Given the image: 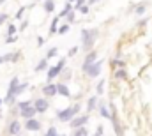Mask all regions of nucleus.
I'll return each mask as SVG.
<instances>
[{
    "instance_id": "21",
    "label": "nucleus",
    "mask_w": 152,
    "mask_h": 136,
    "mask_svg": "<svg viewBox=\"0 0 152 136\" xmlns=\"http://www.w3.org/2000/svg\"><path fill=\"white\" fill-rule=\"evenodd\" d=\"M55 53H57V48H51V50L48 51V57H55Z\"/></svg>"
},
{
    "instance_id": "28",
    "label": "nucleus",
    "mask_w": 152,
    "mask_h": 136,
    "mask_svg": "<svg viewBox=\"0 0 152 136\" xmlns=\"http://www.w3.org/2000/svg\"><path fill=\"white\" fill-rule=\"evenodd\" d=\"M67 20H69V21H73V20H75V14H73V12H69V16H67Z\"/></svg>"
},
{
    "instance_id": "7",
    "label": "nucleus",
    "mask_w": 152,
    "mask_h": 136,
    "mask_svg": "<svg viewBox=\"0 0 152 136\" xmlns=\"http://www.w3.org/2000/svg\"><path fill=\"white\" fill-rule=\"evenodd\" d=\"M36 110H37L39 113L46 111V110H48V101H46V99H37V101H36Z\"/></svg>"
},
{
    "instance_id": "11",
    "label": "nucleus",
    "mask_w": 152,
    "mask_h": 136,
    "mask_svg": "<svg viewBox=\"0 0 152 136\" xmlns=\"http://www.w3.org/2000/svg\"><path fill=\"white\" fill-rule=\"evenodd\" d=\"M9 133L11 135H18L20 133V124L14 120V122H11V126H9Z\"/></svg>"
},
{
    "instance_id": "13",
    "label": "nucleus",
    "mask_w": 152,
    "mask_h": 136,
    "mask_svg": "<svg viewBox=\"0 0 152 136\" xmlns=\"http://www.w3.org/2000/svg\"><path fill=\"white\" fill-rule=\"evenodd\" d=\"M57 90H58V94H62L64 97H69V90H67V87H66V85H62V83H60V85H57Z\"/></svg>"
},
{
    "instance_id": "34",
    "label": "nucleus",
    "mask_w": 152,
    "mask_h": 136,
    "mask_svg": "<svg viewBox=\"0 0 152 136\" xmlns=\"http://www.w3.org/2000/svg\"><path fill=\"white\" fill-rule=\"evenodd\" d=\"M0 104H2V101H0Z\"/></svg>"
},
{
    "instance_id": "12",
    "label": "nucleus",
    "mask_w": 152,
    "mask_h": 136,
    "mask_svg": "<svg viewBox=\"0 0 152 136\" xmlns=\"http://www.w3.org/2000/svg\"><path fill=\"white\" fill-rule=\"evenodd\" d=\"M96 57H97L96 53H88V57H87V58H85V62H83V71H85V67H87V66H90V64L96 60Z\"/></svg>"
},
{
    "instance_id": "1",
    "label": "nucleus",
    "mask_w": 152,
    "mask_h": 136,
    "mask_svg": "<svg viewBox=\"0 0 152 136\" xmlns=\"http://www.w3.org/2000/svg\"><path fill=\"white\" fill-rule=\"evenodd\" d=\"M81 39H83V50H90L97 39V30H81Z\"/></svg>"
},
{
    "instance_id": "15",
    "label": "nucleus",
    "mask_w": 152,
    "mask_h": 136,
    "mask_svg": "<svg viewBox=\"0 0 152 136\" xmlns=\"http://www.w3.org/2000/svg\"><path fill=\"white\" fill-rule=\"evenodd\" d=\"M44 9H46L48 12H51V11H53V2H51V0H48V2L44 4Z\"/></svg>"
},
{
    "instance_id": "9",
    "label": "nucleus",
    "mask_w": 152,
    "mask_h": 136,
    "mask_svg": "<svg viewBox=\"0 0 152 136\" xmlns=\"http://www.w3.org/2000/svg\"><path fill=\"white\" fill-rule=\"evenodd\" d=\"M42 92H44V96H55L58 90H57V87H55V85H46V87L42 88Z\"/></svg>"
},
{
    "instance_id": "3",
    "label": "nucleus",
    "mask_w": 152,
    "mask_h": 136,
    "mask_svg": "<svg viewBox=\"0 0 152 136\" xmlns=\"http://www.w3.org/2000/svg\"><path fill=\"white\" fill-rule=\"evenodd\" d=\"M78 110H80V106H78V104H75L73 108L62 110V111H58V118H60V120H64V122H67V120H71L76 113H78Z\"/></svg>"
},
{
    "instance_id": "14",
    "label": "nucleus",
    "mask_w": 152,
    "mask_h": 136,
    "mask_svg": "<svg viewBox=\"0 0 152 136\" xmlns=\"http://www.w3.org/2000/svg\"><path fill=\"white\" fill-rule=\"evenodd\" d=\"M75 135H76V136H85V135H88V133H87V129H85V127L81 126L80 129H76V133H75Z\"/></svg>"
},
{
    "instance_id": "22",
    "label": "nucleus",
    "mask_w": 152,
    "mask_h": 136,
    "mask_svg": "<svg viewBox=\"0 0 152 136\" xmlns=\"http://www.w3.org/2000/svg\"><path fill=\"white\" fill-rule=\"evenodd\" d=\"M80 11H81L83 14H87V12H88V7H87V5H81V7H80Z\"/></svg>"
},
{
    "instance_id": "17",
    "label": "nucleus",
    "mask_w": 152,
    "mask_h": 136,
    "mask_svg": "<svg viewBox=\"0 0 152 136\" xmlns=\"http://www.w3.org/2000/svg\"><path fill=\"white\" fill-rule=\"evenodd\" d=\"M94 106H96V97L88 99V110H94Z\"/></svg>"
},
{
    "instance_id": "26",
    "label": "nucleus",
    "mask_w": 152,
    "mask_h": 136,
    "mask_svg": "<svg viewBox=\"0 0 152 136\" xmlns=\"http://www.w3.org/2000/svg\"><path fill=\"white\" fill-rule=\"evenodd\" d=\"M5 20H7V16H5V14H0V25H2Z\"/></svg>"
},
{
    "instance_id": "16",
    "label": "nucleus",
    "mask_w": 152,
    "mask_h": 136,
    "mask_svg": "<svg viewBox=\"0 0 152 136\" xmlns=\"http://www.w3.org/2000/svg\"><path fill=\"white\" fill-rule=\"evenodd\" d=\"M42 69H46V60H41L39 66L36 67V71H42Z\"/></svg>"
},
{
    "instance_id": "24",
    "label": "nucleus",
    "mask_w": 152,
    "mask_h": 136,
    "mask_svg": "<svg viewBox=\"0 0 152 136\" xmlns=\"http://www.w3.org/2000/svg\"><path fill=\"white\" fill-rule=\"evenodd\" d=\"M55 30H57V18L53 20V27H51V32H55Z\"/></svg>"
},
{
    "instance_id": "18",
    "label": "nucleus",
    "mask_w": 152,
    "mask_h": 136,
    "mask_svg": "<svg viewBox=\"0 0 152 136\" xmlns=\"http://www.w3.org/2000/svg\"><path fill=\"white\" fill-rule=\"evenodd\" d=\"M145 12V5H138L136 7V14H143Z\"/></svg>"
},
{
    "instance_id": "29",
    "label": "nucleus",
    "mask_w": 152,
    "mask_h": 136,
    "mask_svg": "<svg viewBox=\"0 0 152 136\" xmlns=\"http://www.w3.org/2000/svg\"><path fill=\"white\" fill-rule=\"evenodd\" d=\"M76 51H78V48H71V51H69V55H75Z\"/></svg>"
},
{
    "instance_id": "32",
    "label": "nucleus",
    "mask_w": 152,
    "mask_h": 136,
    "mask_svg": "<svg viewBox=\"0 0 152 136\" xmlns=\"http://www.w3.org/2000/svg\"><path fill=\"white\" fill-rule=\"evenodd\" d=\"M2 60H4V58H0V62H2Z\"/></svg>"
},
{
    "instance_id": "20",
    "label": "nucleus",
    "mask_w": 152,
    "mask_h": 136,
    "mask_svg": "<svg viewBox=\"0 0 152 136\" xmlns=\"http://www.w3.org/2000/svg\"><path fill=\"white\" fill-rule=\"evenodd\" d=\"M48 136H57V129H55V127L48 129Z\"/></svg>"
},
{
    "instance_id": "31",
    "label": "nucleus",
    "mask_w": 152,
    "mask_h": 136,
    "mask_svg": "<svg viewBox=\"0 0 152 136\" xmlns=\"http://www.w3.org/2000/svg\"><path fill=\"white\" fill-rule=\"evenodd\" d=\"M2 2H5V0H0V4H2Z\"/></svg>"
},
{
    "instance_id": "30",
    "label": "nucleus",
    "mask_w": 152,
    "mask_h": 136,
    "mask_svg": "<svg viewBox=\"0 0 152 136\" xmlns=\"http://www.w3.org/2000/svg\"><path fill=\"white\" fill-rule=\"evenodd\" d=\"M94 2H97V0H90V4H94Z\"/></svg>"
},
{
    "instance_id": "27",
    "label": "nucleus",
    "mask_w": 152,
    "mask_h": 136,
    "mask_svg": "<svg viewBox=\"0 0 152 136\" xmlns=\"http://www.w3.org/2000/svg\"><path fill=\"white\" fill-rule=\"evenodd\" d=\"M67 29H69V27H67V25H66V27H62V29H60V30H58V32H60V34H64V32H67Z\"/></svg>"
},
{
    "instance_id": "10",
    "label": "nucleus",
    "mask_w": 152,
    "mask_h": 136,
    "mask_svg": "<svg viewBox=\"0 0 152 136\" xmlns=\"http://www.w3.org/2000/svg\"><path fill=\"white\" fill-rule=\"evenodd\" d=\"M87 120H88L87 117H78V118H75V120L71 122V126H73V127H81V126H83Z\"/></svg>"
},
{
    "instance_id": "8",
    "label": "nucleus",
    "mask_w": 152,
    "mask_h": 136,
    "mask_svg": "<svg viewBox=\"0 0 152 136\" xmlns=\"http://www.w3.org/2000/svg\"><path fill=\"white\" fill-rule=\"evenodd\" d=\"M27 129L37 131V129H41V124H39L37 120H34V118H27Z\"/></svg>"
},
{
    "instance_id": "6",
    "label": "nucleus",
    "mask_w": 152,
    "mask_h": 136,
    "mask_svg": "<svg viewBox=\"0 0 152 136\" xmlns=\"http://www.w3.org/2000/svg\"><path fill=\"white\" fill-rule=\"evenodd\" d=\"M64 64H66V62H64V60H60V62H58V64H57L55 67H51V69H50V72H48V80H53V78H55V76H57V74H58V72L62 71Z\"/></svg>"
},
{
    "instance_id": "5",
    "label": "nucleus",
    "mask_w": 152,
    "mask_h": 136,
    "mask_svg": "<svg viewBox=\"0 0 152 136\" xmlns=\"http://www.w3.org/2000/svg\"><path fill=\"white\" fill-rule=\"evenodd\" d=\"M85 72H87L88 76L96 78V76L101 72V62H92L90 66H87V67H85Z\"/></svg>"
},
{
    "instance_id": "19",
    "label": "nucleus",
    "mask_w": 152,
    "mask_h": 136,
    "mask_svg": "<svg viewBox=\"0 0 152 136\" xmlns=\"http://www.w3.org/2000/svg\"><path fill=\"white\" fill-rule=\"evenodd\" d=\"M101 115H103V117H112V115H110V113H108V110H106V108H104V106H103V108H101Z\"/></svg>"
},
{
    "instance_id": "4",
    "label": "nucleus",
    "mask_w": 152,
    "mask_h": 136,
    "mask_svg": "<svg viewBox=\"0 0 152 136\" xmlns=\"http://www.w3.org/2000/svg\"><path fill=\"white\" fill-rule=\"evenodd\" d=\"M20 110H21V115L25 117V118H32L36 113H37V110H36V106L32 108L28 102H20Z\"/></svg>"
},
{
    "instance_id": "2",
    "label": "nucleus",
    "mask_w": 152,
    "mask_h": 136,
    "mask_svg": "<svg viewBox=\"0 0 152 136\" xmlns=\"http://www.w3.org/2000/svg\"><path fill=\"white\" fill-rule=\"evenodd\" d=\"M25 88H27V83H23V85L18 87V80L14 78V80L11 81V87H9V92H7V101H12V97L18 96L20 92H23Z\"/></svg>"
},
{
    "instance_id": "23",
    "label": "nucleus",
    "mask_w": 152,
    "mask_h": 136,
    "mask_svg": "<svg viewBox=\"0 0 152 136\" xmlns=\"http://www.w3.org/2000/svg\"><path fill=\"white\" fill-rule=\"evenodd\" d=\"M14 32H16V27L11 25V27H9V35H14Z\"/></svg>"
},
{
    "instance_id": "33",
    "label": "nucleus",
    "mask_w": 152,
    "mask_h": 136,
    "mask_svg": "<svg viewBox=\"0 0 152 136\" xmlns=\"http://www.w3.org/2000/svg\"><path fill=\"white\" fill-rule=\"evenodd\" d=\"M69 2H73V0H69Z\"/></svg>"
},
{
    "instance_id": "25",
    "label": "nucleus",
    "mask_w": 152,
    "mask_h": 136,
    "mask_svg": "<svg viewBox=\"0 0 152 136\" xmlns=\"http://www.w3.org/2000/svg\"><path fill=\"white\" fill-rule=\"evenodd\" d=\"M124 76H126V72H124V71H118V72H117V78H124Z\"/></svg>"
}]
</instances>
